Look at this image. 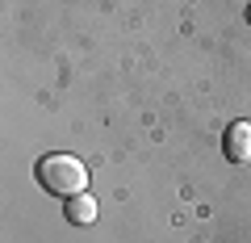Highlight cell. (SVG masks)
<instances>
[{"instance_id": "4", "label": "cell", "mask_w": 251, "mask_h": 243, "mask_svg": "<svg viewBox=\"0 0 251 243\" xmlns=\"http://www.w3.org/2000/svg\"><path fill=\"white\" fill-rule=\"evenodd\" d=\"M247 21H251V4H247Z\"/></svg>"}, {"instance_id": "2", "label": "cell", "mask_w": 251, "mask_h": 243, "mask_svg": "<svg viewBox=\"0 0 251 243\" xmlns=\"http://www.w3.org/2000/svg\"><path fill=\"white\" fill-rule=\"evenodd\" d=\"M222 155L230 163H247L251 160V122H230L222 135Z\"/></svg>"}, {"instance_id": "3", "label": "cell", "mask_w": 251, "mask_h": 243, "mask_svg": "<svg viewBox=\"0 0 251 243\" xmlns=\"http://www.w3.org/2000/svg\"><path fill=\"white\" fill-rule=\"evenodd\" d=\"M92 218H97V201H92L88 193H80V197H67V222L88 226Z\"/></svg>"}, {"instance_id": "1", "label": "cell", "mask_w": 251, "mask_h": 243, "mask_svg": "<svg viewBox=\"0 0 251 243\" xmlns=\"http://www.w3.org/2000/svg\"><path fill=\"white\" fill-rule=\"evenodd\" d=\"M38 185H42L46 193H54V197H80L84 189H88V168H84L75 155L67 151H50L38 160Z\"/></svg>"}]
</instances>
